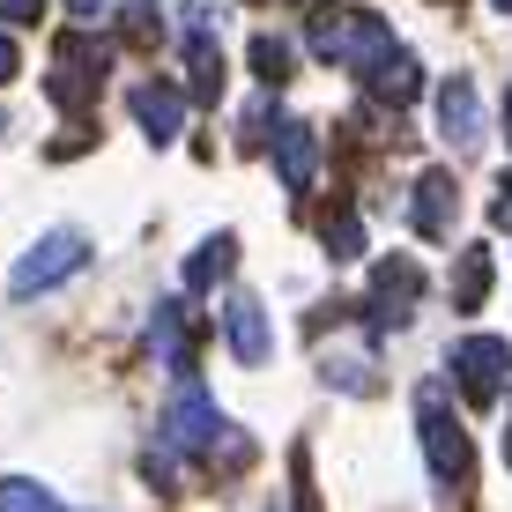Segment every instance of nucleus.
<instances>
[{"label": "nucleus", "mask_w": 512, "mask_h": 512, "mask_svg": "<svg viewBox=\"0 0 512 512\" xmlns=\"http://www.w3.org/2000/svg\"><path fill=\"white\" fill-rule=\"evenodd\" d=\"M156 438H164V446H179V453H201V461H216V453H223V468H245V461H253V438H245L208 394H193V386L171 394V409L156 416Z\"/></svg>", "instance_id": "1"}, {"label": "nucleus", "mask_w": 512, "mask_h": 512, "mask_svg": "<svg viewBox=\"0 0 512 512\" xmlns=\"http://www.w3.org/2000/svg\"><path fill=\"white\" fill-rule=\"evenodd\" d=\"M312 52L320 60H334V67H349V75H372V67L386 60V52H401V38L379 23V15H364V8H312Z\"/></svg>", "instance_id": "2"}, {"label": "nucleus", "mask_w": 512, "mask_h": 512, "mask_svg": "<svg viewBox=\"0 0 512 512\" xmlns=\"http://www.w3.org/2000/svg\"><path fill=\"white\" fill-rule=\"evenodd\" d=\"M90 260V238L82 231H45L38 245H30L23 260H15V282H8V297L15 305H30V297H45V290H60L67 275Z\"/></svg>", "instance_id": "3"}, {"label": "nucleus", "mask_w": 512, "mask_h": 512, "mask_svg": "<svg viewBox=\"0 0 512 512\" xmlns=\"http://www.w3.org/2000/svg\"><path fill=\"white\" fill-rule=\"evenodd\" d=\"M446 372H453V386H461L475 409H490V401L505 394V379H512V342L505 334H468V342L446 349Z\"/></svg>", "instance_id": "4"}, {"label": "nucleus", "mask_w": 512, "mask_h": 512, "mask_svg": "<svg viewBox=\"0 0 512 512\" xmlns=\"http://www.w3.org/2000/svg\"><path fill=\"white\" fill-rule=\"evenodd\" d=\"M416 431H423V453H431L438 490H461L475 453H468V431H461V423H446V394H438V386H416Z\"/></svg>", "instance_id": "5"}, {"label": "nucleus", "mask_w": 512, "mask_h": 512, "mask_svg": "<svg viewBox=\"0 0 512 512\" xmlns=\"http://www.w3.org/2000/svg\"><path fill=\"white\" fill-rule=\"evenodd\" d=\"M179 38H186V75H193V97L216 104L223 97V30H216V8L186 0L179 8Z\"/></svg>", "instance_id": "6"}, {"label": "nucleus", "mask_w": 512, "mask_h": 512, "mask_svg": "<svg viewBox=\"0 0 512 512\" xmlns=\"http://www.w3.org/2000/svg\"><path fill=\"white\" fill-rule=\"evenodd\" d=\"M416 297H423V268L409 253H386L379 268H372V305H364V320H372V334L386 327H401L416 312Z\"/></svg>", "instance_id": "7"}, {"label": "nucleus", "mask_w": 512, "mask_h": 512, "mask_svg": "<svg viewBox=\"0 0 512 512\" xmlns=\"http://www.w3.org/2000/svg\"><path fill=\"white\" fill-rule=\"evenodd\" d=\"M438 134H446L453 156H468L483 141V104H475V82L468 75H446L438 82Z\"/></svg>", "instance_id": "8"}, {"label": "nucleus", "mask_w": 512, "mask_h": 512, "mask_svg": "<svg viewBox=\"0 0 512 512\" xmlns=\"http://www.w3.org/2000/svg\"><path fill=\"white\" fill-rule=\"evenodd\" d=\"M223 342H231V357L238 364H268V312H260V297L253 290H231L223 297Z\"/></svg>", "instance_id": "9"}, {"label": "nucleus", "mask_w": 512, "mask_h": 512, "mask_svg": "<svg viewBox=\"0 0 512 512\" xmlns=\"http://www.w3.org/2000/svg\"><path fill=\"white\" fill-rule=\"evenodd\" d=\"M453 216H461V193H453V179H446V171H423L416 193H409V223H416L423 238L446 245V238H453Z\"/></svg>", "instance_id": "10"}, {"label": "nucleus", "mask_w": 512, "mask_h": 512, "mask_svg": "<svg viewBox=\"0 0 512 512\" xmlns=\"http://www.w3.org/2000/svg\"><path fill=\"white\" fill-rule=\"evenodd\" d=\"M134 127L156 141V149H171L186 127V97L171 90V82H134Z\"/></svg>", "instance_id": "11"}, {"label": "nucleus", "mask_w": 512, "mask_h": 512, "mask_svg": "<svg viewBox=\"0 0 512 512\" xmlns=\"http://www.w3.org/2000/svg\"><path fill=\"white\" fill-rule=\"evenodd\" d=\"M275 171L290 193L312 186V171H320V134L305 127V119H275Z\"/></svg>", "instance_id": "12"}, {"label": "nucleus", "mask_w": 512, "mask_h": 512, "mask_svg": "<svg viewBox=\"0 0 512 512\" xmlns=\"http://www.w3.org/2000/svg\"><path fill=\"white\" fill-rule=\"evenodd\" d=\"M97 75H104V60H97L82 38H67V45H60V67H52V97H60L67 112H82V97L97 90Z\"/></svg>", "instance_id": "13"}, {"label": "nucleus", "mask_w": 512, "mask_h": 512, "mask_svg": "<svg viewBox=\"0 0 512 512\" xmlns=\"http://www.w3.org/2000/svg\"><path fill=\"white\" fill-rule=\"evenodd\" d=\"M149 349H156V364H171V372H186V364H193V349H186V305H179V297H164V305L149 312Z\"/></svg>", "instance_id": "14"}, {"label": "nucleus", "mask_w": 512, "mask_h": 512, "mask_svg": "<svg viewBox=\"0 0 512 512\" xmlns=\"http://www.w3.org/2000/svg\"><path fill=\"white\" fill-rule=\"evenodd\" d=\"M231 260H238V238H231V231H216V238L201 245V253L186 260V282H193V290H216V282L231 275Z\"/></svg>", "instance_id": "15"}, {"label": "nucleus", "mask_w": 512, "mask_h": 512, "mask_svg": "<svg viewBox=\"0 0 512 512\" xmlns=\"http://www.w3.org/2000/svg\"><path fill=\"white\" fill-rule=\"evenodd\" d=\"M483 297H490V245H468L461 282H453V312H483Z\"/></svg>", "instance_id": "16"}, {"label": "nucleus", "mask_w": 512, "mask_h": 512, "mask_svg": "<svg viewBox=\"0 0 512 512\" xmlns=\"http://www.w3.org/2000/svg\"><path fill=\"white\" fill-rule=\"evenodd\" d=\"M0 512H67V505L52 498L45 483H30V475H8V483H0Z\"/></svg>", "instance_id": "17"}, {"label": "nucleus", "mask_w": 512, "mask_h": 512, "mask_svg": "<svg viewBox=\"0 0 512 512\" xmlns=\"http://www.w3.org/2000/svg\"><path fill=\"white\" fill-rule=\"evenodd\" d=\"M253 75L282 90L290 82V38H253Z\"/></svg>", "instance_id": "18"}, {"label": "nucleus", "mask_w": 512, "mask_h": 512, "mask_svg": "<svg viewBox=\"0 0 512 512\" xmlns=\"http://www.w3.org/2000/svg\"><path fill=\"white\" fill-rule=\"evenodd\" d=\"M327 253H334V260H357V253H364L357 216H327Z\"/></svg>", "instance_id": "19"}, {"label": "nucleus", "mask_w": 512, "mask_h": 512, "mask_svg": "<svg viewBox=\"0 0 512 512\" xmlns=\"http://www.w3.org/2000/svg\"><path fill=\"white\" fill-rule=\"evenodd\" d=\"M127 30H134V38H149V30H156V0H127Z\"/></svg>", "instance_id": "20"}, {"label": "nucleus", "mask_w": 512, "mask_h": 512, "mask_svg": "<svg viewBox=\"0 0 512 512\" xmlns=\"http://www.w3.org/2000/svg\"><path fill=\"white\" fill-rule=\"evenodd\" d=\"M45 0H0V23H38Z\"/></svg>", "instance_id": "21"}, {"label": "nucleus", "mask_w": 512, "mask_h": 512, "mask_svg": "<svg viewBox=\"0 0 512 512\" xmlns=\"http://www.w3.org/2000/svg\"><path fill=\"white\" fill-rule=\"evenodd\" d=\"M490 223H498V231H505V238H512V179H505V186H498V201H490Z\"/></svg>", "instance_id": "22"}, {"label": "nucleus", "mask_w": 512, "mask_h": 512, "mask_svg": "<svg viewBox=\"0 0 512 512\" xmlns=\"http://www.w3.org/2000/svg\"><path fill=\"white\" fill-rule=\"evenodd\" d=\"M15 67H23V52H15V38L0 30V82H15Z\"/></svg>", "instance_id": "23"}, {"label": "nucleus", "mask_w": 512, "mask_h": 512, "mask_svg": "<svg viewBox=\"0 0 512 512\" xmlns=\"http://www.w3.org/2000/svg\"><path fill=\"white\" fill-rule=\"evenodd\" d=\"M104 8H112V0H67V15H75V23H97Z\"/></svg>", "instance_id": "24"}, {"label": "nucleus", "mask_w": 512, "mask_h": 512, "mask_svg": "<svg viewBox=\"0 0 512 512\" xmlns=\"http://www.w3.org/2000/svg\"><path fill=\"white\" fill-rule=\"evenodd\" d=\"M505 141H512V90H505Z\"/></svg>", "instance_id": "25"}, {"label": "nucleus", "mask_w": 512, "mask_h": 512, "mask_svg": "<svg viewBox=\"0 0 512 512\" xmlns=\"http://www.w3.org/2000/svg\"><path fill=\"white\" fill-rule=\"evenodd\" d=\"M505 461H512V416H505Z\"/></svg>", "instance_id": "26"}, {"label": "nucleus", "mask_w": 512, "mask_h": 512, "mask_svg": "<svg viewBox=\"0 0 512 512\" xmlns=\"http://www.w3.org/2000/svg\"><path fill=\"white\" fill-rule=\"evenodd\" d=\"M490 8H498V15H512V0H490Z\"/></svg>", "instance_id": "27"}]
</instances>
